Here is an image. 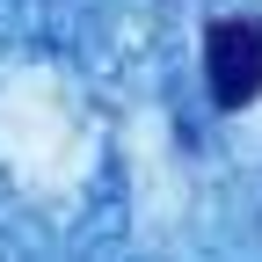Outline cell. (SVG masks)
<instances>
[{"mask_svg":"<svg viewBox=\"0 0 262 262\" xmlns=\"http://www.w3.org/2000/svg\"><path fill=\"white\" fill-rule=\"evenodd\" d=\"M204 73H211L219 110H241L262 95V22L255 15H226L204 29Z\"/></svg>","mask_w":262,"mask_h":262,"instance_id":"1","label":"cell"}]
</instances>
